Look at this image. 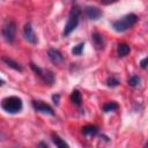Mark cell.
<instances>
[{"instance_id":"obj_4","label":"cell","mask_w":148,"mask_h":148,"mask_svg":"<svg viewBox=\"0 0 148 148\" xmlns=\"http://www.w3.org/2000/svg\"><path fill=\"white\" fill-rule=\"evenodd\" d=\"M15 32H16V23L14 21H7L3 27H2V30H1V34H2V37L3 39L7 42V43H13L14 39H15Z\"/></svg>"},{"instance_id":"obj_12","label":"cell","mask_w":148,"mask_h":148,"mask_svg":"<svg viewBox=\"0 0 148 148\" xmlns=\"http://www.w3.org/2000/svg\"><path fill=\"white\" fill-rule=\"evenodd\" d=\"M71 102L76 105V106H80L81 103H82V96H81V92L79 90H73L72 94H71Z\"/></svg>"},{"instance_id":"obj_8","label":"cell","mask_w":148,"mask_h":148,"mask_svg":"<svg viewBox=\"0 0 148 148\" xmlns=\"http://www.w3.org/2000/svg\"><path fill=\"white\" fill-rule=\"evenodd\" d=\"M47 57L51 60V62H53L54 65H60L64 61L62 53L57 49H49L47 50Z\"/></svg>"},{"instance_id":"obj_3","label":"cell","mask_w":148,"mask_h":148,"mask_svg":"<svg viewBox=\"0 0 148 148\" xmlns=\"http://www.w3.org/2000/svg\"><path fill=\"white\" fill-rule=\"evenodd\" d=\"M80 14H81V10L79 8V6H74L72 8V10L69 12V15H68V20H67V23L64 28V36H68L79 24V17H80Z\"/></svg>"},{"instance_id":"obj_11","label":"cell","mask_w":148,"mask_h":148,"mask_svg":"<svg viewBox=\"0 0 148 148\" xmlns=\"http://www.w3.org/2000/svg\"><path fill=\"white\" fill-rule=\"evenodd\" d=\"M2 61H3L8 67H10V68H13V69H15V71H17V72H22V71H23L22 66H21L18 62H16V61H14L13 59H10V58L2 57Z\"/></svg>"},{"instance_id":"obj_6","label":"cell","mask_w":148,"mask_h":148,"mask_svg":"<svg viewBox=\"0 0 148 148\" xmlns=\"http://www.w3.org/2000/svg\"><path fill=\"white\" fill-rule=\"evenodd\" d=\"M23 37L25 38V40L28 43L34 44V45L37 44V42H38L37 36H36V34H35V31H34V29H32L30 23H27L24 25V28H23Z\"/></svg>"},{"instance_id":"obj_14","label":"cell","mask_w":148,"mask_h":148,"mask_svg":"<svg viewBox=\"0 0 148 148\" xmlns=\"http://www.w3.org/2000/svg\"><path fill=\"white\" fill-rule=\"evenodd\" d=\"M130 51H131V49H130V46H128L127 44L121 43V44H119V45H118L117 53H118V56H119V57H125V56H127V54L130 53Z\"/></svg>"},{"instance_id":"obj_9","label":"cell","mask_w":148,"mask_h":148,"mask_svg":"<svg viewBox=\"0 0 148 148\" xmlns=\"http://www.w3.org/2000/svg\"><path fill=\"white\" fill-rule=\"evenodd\" d=\"M84 14L89 20H98L102 16L101 9H98L97 7H94V6H87L84 8Z\"/></svg>"},{"instance_id":"obj_24","label":"cell","mask_w":148,"mask_h":148,"mask_svg":"<svg viewBox=\"0 0 148 148\" xmlns=\"http://www.w3.org/2000/svg\"><path fill=\"white\" fill-rule=\"evenodd\" d=\"M145 146H146V147H148V142H147V143H146V145H145Z\"/></svg>"},{"instance_id":"obj_20","label":"cell","mask_w":148,"mask_h":148,"mask_svg":"<svg viewBox=\"0 0 148 148\" xmlns=\"http://www.w3.org/2000/svg\"><path fill=\"white\" fill-rule=\"evenodd\" d=\"M140 66H141V68H143V69L148 67V57L143 58V59L140 61Z\"/></svg>"},{"instance_id":"obj_7","label":"cell","mask_w":148,"mask_h":148,"mask_svg":"<svg viewBox=\"0 0 148 148\" xmlns=\"http://www.w3.org/2000/svg\"><path fill=\"white\" fill-rule=\"evenodd\" d=\"M32 106H34V109H35L36 111H38V112L54 116V111H53V109H52L49 104L43 103L42 101H32Z\"/></svg>"},{"instance_id":"obj_16","label":"cell","mask_w":148,"mask_h":148,"mask_svg":"<svg viewBox=\"0 0 148 148\" xmlns=\"http://www.w3.org/2000/svg\"><path fill=\"white\" fill-rule=\"evenodd\" d=\"M119 108V105L116 103V102H109L106 104L103 105V111L104 112H111V111H114Z\"/></svg>"},{"instance_id":"obj_1","label":"cell","mask_w":148,"mask_h":148,"mask_svg":"<svg viewBox=\"0 0 148 148\" xmlns=\"http://www.w3.org/2000/svg\"><path fill=\"white\" fill-rule=\"evenodd\" d=\"M136 22H138V16L134 13H130V14L125 15L124 17H121L120 20L112 22V28L117 32H124V31L131 29Z\"/></svg>"},{"instance_id":"obj_18","label":"cell","mask_w":148,"mask_h":148,"mask_svg":"<svg viewBox=\"0 0 148 148\" xmlns=\"http://www.w3.org/2000/svg\"><path fill=\"white\" fill-rule=\"evenodd\" d=\"M83 46H84V43L77 44L76 46H74V47L72 49V53H73L74 56H80V54L82 53V51H83Z\"/></svg>"},{"instance_id":"obj_21","label":"cell","mask_w":148,"mask_h":148,"mask_svg":"<svg viewBox=\"0 0 148 148\" xmlns=\"http://www.w3.org/2000/svg\"><path fill=\"white\" fill-rule=\"evenodd\" d=\"M59 98H60V95H59V94H56V95L52 96V101H53V103H54L56 105L59 104Z\"/></svg>"},{"instance_id":"obj_2","label":"cell","mask_w":148,"mask_h":148,"mask_svg":"<svg viewBox=\"0 0 148 148\" xmlns=\"http://www.w3.org/2000/svg\"><path fill=\"white\" fill-rule=\"evenodd\" d=\"M23 103L22 99L17 96H8L5 97L1 102V108L3 111L8 113H17L22 110Z\"/></svg>"},{"instance_id":"obj_17","label":"cell","mask_w":148,"mask_h":148,"mask_svg":"<svg viewBox=\"0 0 148 148\" xmlns=\"http://www.w3.org/2000/svg\"><path fill=\"white\" fill-rule=\"evenodd\" d=\"M119 83H120V81H119V79L116 77V76H110V77H108V80H106V84H108L109 87H117V86H119Z\"/></svg>"},{"instance_id":"obj_23","label":"cell","mask_w":148,"mask_h":148,"mask_svg":"<svg viewBox=\"0 0 148 148\" xmlns=\"http://www.w3.org/2000/svg\"><path fill=\"white\" fill-rule=\"evenodd\" d=\"M38 146H44V147H47V143H45V142H40V143H38Z\"/></svg>"},{"instance_id":"obj_22","label":"cell","mask_w":148,"mask_h":148,"mask_svg":"<svg viewBox=\"0 0 148 148\" xmlns=\"http://www.w3.org/2000/svg\"><path fill=\"white\" fill-rule=\"evenodd\" d=\"M118 0H101V2L102 3H104V5H110V3H114V2H117Z\"/></svg>"},{"instance_id":"obj_5","label":"cell","mask_w":148,"mask_h":148,"mask_svg":"<svg viewBox=\"0 0 148 148\" xmlns=\"http://www.w3.org/2000/svg\"><path fill=\"white\" fill-rule=\"evenodd\" d=\"M30 67H31V69L45 82V83H47V84H52L53 82H54V75H53V73L51 72V71H49V69H46V71H44V69H42V68H39L38 66H36L35 64H30Z\"/></svg>"},{"instance_id":"obj_19","label":"cell","mask_w":148,"mask_h":148,"mask_svg":"<svg viewBox=\"0 0 148 148\" xmlns=\"http://www.w3.org/2000/svg\"><path fill=\"white\" fill-rule=\"evenodd\" d=\"M140 83V77L136 76V75H132L130 79H128V84L131 87H138Z\"/></svg>"},{"instance_id":"obj_13","label":"cell","mask_w":148,"mask_h":148,"mask_svg":"<svg viewBox=\"0 0 148 148\" xmlns=\"http://www.w3.org/2000/svg\"><path fill=\"white\" fill-rule=\"evenodd\" d=\"M98 133V127L92 126V125H87L82 127V134L84 135H96Z\"/></svg>"},{"instance_id":"obj_10","label":"cell","mask_w":148,"mask_h":148,"mask_svg":"<svg viewBox=\"0 0 148 148\" xmlns=\"http://www.w3.org/2000/svg\"><path fill=\"white\" fill-rule=\"evenodd\" d=\"M91 39H92V43H94V45L96 46V49L101 50V49L104 47V39H103V36H102L101 34L94 32V34L91 35Z\"/></svg>"},{"instance_id":"obj_15","label":"cell","mask_w":148,"mask_h":148,"mask_svg":"<svg viewBox=\"0 0 148 148\" xmlns=\"http://www.w3.org/2000/svg\"><path fill=\"white\" fill-rule=\"evenodd\" d=\"M52 141H53V143L57 146V147H61V148H64V147H68V145L59 136V135H57V134H52Z\"/></svg>"}]
</instances>
